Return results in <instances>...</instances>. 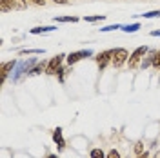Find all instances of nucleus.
I'll return each instance as SVG.
<instances>
[{
    "instance_id": "dca6fc26",
    "label": "nucleus",
    "mask_w": 160,
    "mask_h": 158,
    "mask_svg": "<svg viewBox=\"0 0 160 158\" xmlns=\"http://www.w3.org/2000/svg\"><path fill=\"white\" fill-rule=\"evenodd\" d=\"M144 17H146V18H153V17H160V11H149V13H146Z\"/></svg>"
},
{
    "instance_id": "423d86ee",
    "label": "nucleus",
    "mask_w": 160,
    "mask_h": 158,
    "mask_svg": "<svg viewBox=\"0 0 160 158\" xmlns=\"http://www.w3.org/2000/svg\"><path fill=\"white\" fill-rule=\"evenodd\" d=\"M15 66V60H9V62H6V64H2V82L6 80V77H8V73H9V69Z\"/></svg>"
},
{
    "instance_id": "39448f33",
    "label": "nucleus",
    "mask_w": 160,
    "mask_h": 158,
    "mask_svg": "<svg viewBox=\"0 0 160 158\" xmlns=\"http://www.w3.org/2000/svg\"><path fill=\"white\" fill-rule=\"evenodd\" d=\"M89 55H91V51H89V49L71 53L69 57H68V64H75V62H78V60H82V58H86V57H89Z\"/></svg>"
},
{
    "instance_id": "2eb2a0df",
    "label": "nucleus",
    "mask_w": 160,
    "mask_h": 158,
    "mask_svg": "<svg viewBox=\"0 0 160 158\" xmlns=\"http://www.w3.org/2000/svg\"><path fill=\"white\" fill-rule=\"evenodd\" d=\"M108 158H120L118 151H117V149H111L109 153H108Z\"/></svg>"
},
{
    "instance_id": "6e6552de",
    "label": "nucleus",
    "mask_w": 160,
    "mask_h": 158,
    "mask_svg": "<svg viewBox=\"0 0 160 158\" xmlns=\"http://www.w3.org/2000/svg\"><path fill=\"white\" fill-rule=\"evenodd\" d=\"M53 138H55V142H58L60 147H64V140H62V129H57V131L53 133Z\"/></svg>"
},
{
    "instance_id": "0eeeda50",
    "label": "nucleus",
    "mask_w": 160,
    "mask_h": 158,
    "mask_svg": "<svg viewBox=\"0 0 160 158\" xmlns=\"http://www.w3.org/2000/svg\"><path fill=\"white\" fill-rule=\"evenodd\" d=\"M11 4H13L15 9H26L28 7V2L26 0H11Z\"/></svg>"
},
{
    "instance_id": "f257e3e1",
    "label": "nucleus",
    "mask_w": 160,
    "mask_h": 158,
    "mask_svg": "<svg viewBox=\"0 0 160 158\" xmlns=\"http://www.w3.org/2000/svg\"><path fill=\"white\" fill-rule=\"evenodd\" d=\"M128 60H129V55H128V51L124 49V47H117V49H113V60H111V64H113L115 67L124 66Z\"/></svg>"
},
{
    "instance_id": "aec40b11",
    "label": "nucleus",
    "mask_w": 160,
    "mask_h": 158,
    "mask_svg": "<svg viewBox=\"0 0 160 158\" xmlns=\"http://www.w3.org/2000/svg\"><path fill=\"white\" fill-rule=\"evenodd\" d=\"M137 158H149V155H148V153H142V155H138Z\"/></svg>"
},
{
    "instance_id": "9b49d317",
    "label": "nucleus",
    "mask_w": 160,
    "mask_h": 158,
    "mask_svg": "<svg viewBox=\"0 0 160 158\" xmlns=\"http://www.w3.org/2000/svg\"><path fill=\"white\" fill-rule=\"evenodd\" d=\"M137 29H140L138 24H131V26H126V27H124V31H126V33H135Z\"/></svg>"
},
{
    "instance_id": "ddd939ff",
    "label": "nucleus",
    "mask_w": 160,
    "mask_h": 158,
    "mask_svg": "<svg viewBox=\"0 0 160 158\" xmlns=\"http://www.w3.org/2000/svg\"><path fill=\"white\" fill-rule=\"evenodd\" d=\"M55 20H58V22H77V17H60V18H55Z\"/></svg>"
},
{
    "instance_id": "f03ea898",
    "label": "nucleus",
    "mask_w": 160,
    "mask_h": 158,
    "mask_svg": "<svg viewBox=\"0 0 160 158\" xmlns=\"http://www.w3.org/2000/svg\"><path fill=\"white\" fill-rule=\"evenodd\" d=\"M146 51H148L146 46H140V47H137V49L133 51V55H131L129 60H128V64H129L131 69H133V67H137V66L140 64V60H142V57L146 55Z\"/></svg>"
},
{
    "instance_id": "7ed1b4c3",
    "label": "nucleus",
    "mask_w": 160,
    "mask_h": 158,
    "mask_svg": "<svg viewBox=\"0 0 160 158\" xmlns=\"http://www.w3.org/2000/svg\"><path fill=\"white\" fill-rule=\"evenodd\" d=\"M62 58H64V55H57V57H53L51 62L48 64L46 73H48V75H57V71L60 69V64H62Z\"/></svg>"
},
{
    "instance_id": "4468645a",
    "label": "nucleus",
    "mask_w": 160,
    "mask_h": 158,
    "mask_svg": "<svg viewBox=\"0 0 160 158\" xmlns=\"http://www.w3.org/2000/svg\"><path fill=\"white\" fill-rule=\"evenodd\" d=\"M97 20H104V15H95V17H86V22H97Z\"/></svg>"
},
{
    "instance_id": "1a4fd4ad",
    "label": "nucleus",
    "mask_w": 160,
    "mask_h": 158,
    "mask_svg": "<svg viewBox=\"0 0 160 158\" xmlns=\"http://www.w3.org/2000/svg\"><path fill=\"white\" fill-rule=\"evenodd\" d=\"M89 156L91 158H108L106 155H104V151H102V149H93V151L89 153Z\"/></svg>"
},
{
    "instance_id": "412c9836",
    "label": "nucleus",
    "mask_w": 160,
    "mask_h": 158,
    "mask_svg": "<svg viewBox=\"0 0 160 158\" xmlns=\"http://www.w3.org/2000/svg\"><path fill=\"white\" fill-rule=\"evenodd\" d=\"M48 158H58V156H55V155H49V156H48Z\"/></svg>"
},
{
    "instance_id": "f3484780",
    "label": "nucleus",
    "mask_w": 160,
    "mask_h": 158,
    "mask_svg": "<svg viewBox=\"0 0 160 158\" xmlns=\"http://www.w3.org/2000/svg\"><path fill=\"white\" fill-rule=\"evenodd\" d=\"M113 29H118V26H117V24H115V26H108V27H102L100 31H104V33H106V31H113Z\"/></svg>"
},
{
    "instance_id": "a211bd4d",
    "label": "nucleus",
    "mask_w": 160,
    "mask_h": 158,
    "mask_svg": "<svg viewBox=\"0 0 160 158\" xmlns=\"http://www.w3.org/2000/svg\"><path fill=\"white\" fill-rule=\"evenodd\" d=\"M135 153H137V155H142V144H137V146H135Z\"/></svg>"
},
{
    "instance_id": "f8f14e48",
    "label": "nucleus",
    "mask_w": 160,
    "mask_h": 158,
    "mask_svg": "<svg viewBox=\"0 0 160 158\" xmlns=\"http://www.w3.org/2000/svg\"><path fill=\"white\" fill-rule=\"evenodd\" d=\"M151 64H153L155 67H158V69H160V51L157 53V55H155V57H153V60H151Z\"/></svg>"
},
{
    "instance_id": "9d476101",
    "label": "nucleus",
    "mask_w": 160,
    "mask_h": 158,
    "mask_svg": "<svg viewBox=\"0 0 160 158\" xmlns=\"http://www.w3.org/2000/svg\"><path fill=\"white\" fill-rule=\"evenodd\" d=\"M0 4H2V11L15 9V7H13V4H11V0H0Z\"/></svg>"
},
{
    "instance_id": "6ab92c4d",
    "label": "nucleus",
    "mask_w": 160,
    "mask_h": 158,
    "mask_svg": "<svg viewBox=\"0 0 160 158\" xmlns=\"http://www.w3.org/2000/svg\"><path fill=\"white\" fill-rule=\"evenodd\" d=\"M33 4H37V6H44L46 4V0H31Z\"/></svg>"
},
{
    "instance_id": "20e7f679",
    "label": "nucleus",
    "mask_w": 160,
    "mask_h": 158,
    "mask_svg": "<svg viewBox=\"0 0 160 158\" xmlns=\"http://www.w3.org/2000/svg\"><path fill=\"white\" fill-rule=\"evenodd\" d=\"M113 60V51H102L97 55V64H98L100 69H104L106 66H108V62Z\"/></svg>"
}]
</instances>
